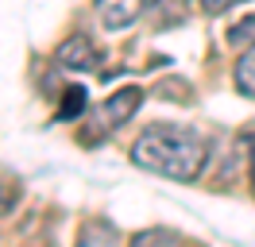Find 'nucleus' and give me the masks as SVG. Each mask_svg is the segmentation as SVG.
Instances as JSON below:
<instances>
[{
  "mask_svg": "<svg viewBox=\"0 0 255 247\" xmlns=\"http://www.w3.org/2000/svg\"><path fill=\"white\" fill-rule=\"evenodd\" d=\"M131 162L151 170V174L174 178V182H193L205 166V143L190 127L155 124L131 143Z\"/></svg>",
  "mask_w": 255,
  "mask_h": 247,
  "instance_id": "nucleus-1",
  "label": "nucleus"
},
{
  "mask_svg": "<svg viewBox=\"0 0 255 247\" xmlns=\"http://www.w3.org/2000/svg\"><path fill=\"white\" fill-rule=\"evenodd\" d=\"M97 4V19L105 31H124L143 15L147 0H93Z\"/></svg>",
  "mask_w": 255,
  "mask_h": 247,
  "instance_id": "nucleus-2",
  "label": "nucleus"
},
{
  "mask_svg": "<svg viewBox=\"0 0 255 247\" xmlns=\"http://www.w3.org/2000/svg\"><path fill=\"white\" fill-rule=\"evenodd\" d=\"M143 105V89H135V85H128V89H116L101 105V120H105V131H116L120 124H128V116L135 112V108Z\"/></svg>",
  "mask_w": 255,
  "mask_h": 247,
  "instance_id": "nucleus-3",
  "label": "nucleus"
},
{
  "mask_svg": "<svg viewBox=\"0 0 255 247\" xmlns=\"http://www.w3.org/2000/svg\"><path fill=\"white\" fill-rule=\"evenodd\" d=\"M58 62H62L66 70H93L97 62H101V50L93 46L89 35H70L62 46H58Z\"/></svg>",
  "mask_w": 255,
  "mask_h": 247,
  "instance_id": "nucleus-4",
  "label": "nucleus"
},
{
  "mask_svg": "<svg viewBox=\"0 0 255 247\" xmlns=\"http://www.w3.org/2000/svg\"><path fill=\"white\" fill-rule=\"evenodd\" d=\"M186 15H190V0H151V8H147V19L159 31L178 27Z\"/></svg>",
  "mask_w": 255,
  "mask_h": 247,
  "instance_id": "nucleus-5",
  "label": "nucleus"
},
{
  "mask_svg": "<svg viewBox=\"0 0 255 247\" xmlns=\"http://www.w3.org/2000/svg\"><path fill=\"white\" fill-rule=\"evenodd\" d=\"M78 247H120V232L109 220H89L78 236Z\"/></svg>",
  "mask_w": 255,
  "mask_h": 247,
  "instance_id": "nucleus-6",
  "label": "nucleus"
},
{
  "mask_svg": "<svg viewBox=\"0 0 255 247\" xmlns=\"http://www.w3.org/2000/svg\"><path fill=\"white\" fill-rule=\"evenodd\" d=\"M131 247H182V236L170 228H147L131 240Z\"/></svg>",
  "mask_w": 255,
  "mask_h": 247,
  "instance_id": "nucleus-7",
  "label": "nucleus"
},
{
  "mask_svg": "<svg viewBox=\"0 0 255 247\" xmlns=\"http://www.w3.org/2000/svg\"><path fill=\"white\" fill-rule=\"evenodd\" d=\"M236 89L244 93V97H255V54H244V58L236 62Z\"/></svg>",
  "mask_w": 255,
  "mask_h": 247,
  "instance_id": "nucleus-8",
  "label": "nucleus"
},
{
  "mask_svg": "<svg viewBox=\"0 0 255 247\" xmlns=\"http://www.w3.org/2000/svg\"><path fill=\"white\" fill-rule=\"evenodd\" d=\"M228 46H236V50H248V46H255V15L240 19L236 27L228 31Z\"/></svg>",
  "mask_w": 255,
  "mask_h": 247,
  "instance_id": "nucleus-9",
  "label": "nucleus"
},
{
  "mask_svg": "<svg viewBox=\"0 0 255 247\" xmlns=\"http://www.w3.org/2000/svg\"><path fill=\"white\" fill-rule=\"evenodd\" d=\"M81 108H85V89H81V85H70L66 97H62V120L81 116Z\"/></svg>",
  "mask_w": 255,
  "mask_h": 247,
  "instance_id": "nucleus-10",
  "label": "nucleus"
},
{
  "mask_svg": "<svg viewBox=\"0 0 255 247\" xmlns=\"http://www.w3.org/2000/svg\"><path fill=\"white\" fill-rule=\"evenodd\" d=\"M240 0H201V8H205L209 15H221V12H228V8H236Z\"/></svg>",
  "mask_w": 255,
  "mask_h": 247,
  "instance_id": "nucleus-11",
  "label": "nucleus"
},
{
  "mask_svg": "<svg viewBox=\"0 0 255 247\" xmlns=\"http://www.w3.org/2000/svg\"><path fill=\"white\" fill-rule=\"evenodd\" d=\"M252 151H255V139H252ZM252 185H255V154H252Z\"/></svg>",
  "mask_w": 255,
  "mask_h": 247,
  "instance_id": "nucleus-12",
  "label": "nucleus"
},
{
  "mask_svg": "<svg viewBox=\"0 0 255 247\" xmlns=\"http://www.w3.org/2000/svg\"><path fill=\"white\" fill-rule=\"evenodd\" d=\"M0 209H8V201H4V193H0Z\"/></svg>",
  "mask_w": 255,
  "mask_h": 247,
  "instance_id": "nucleus-13",
  "label": "nucleus"
}]
</instances>
